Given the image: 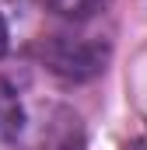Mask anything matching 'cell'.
<instances>
[{
    "label": "cell",
    "instance_id": "1",
    "mask_svg": "<svg viewBox=\"0 0 147 150\" xmlns=\"http://www.w3.org/2000/svg\"><path fill=\"white\" fill-rule=\"evenodd\" d=\"M39 56L46 63V70L67 84H84L91 77H98L109 63V45L98 42L91 35H74V32H63V35H49L42 45H39Z\"/></svg>",
    "mask_w": 147,
    "mask_h": 150
},
{
    "label": "cell",
    "instance_id": "2",
    "mask_svg": "<svg viewBox=\"0 0 147 150\" xmlns=\"http://www.w3.org/2000/svg\"><path fill=\"white\" fill-rule=\"evenodd\" d=\"M25 108H21V98H18V91L7 84V80H0V140H18L21 133H25Z\"/></svg>",
    "mask_w": 147,
    "mask_h": 150
},
{
    "label": "cell",
    "instance_id": "3",
    "mask_svg": "<svg viewBox=\"0 0 147 150\" xmlns=\"http://www.w3.org/2000/svg\"><path fill=\"white\" fill-rule=\"evenodd\" d=\"M109 0H46V7L67 21H88L91 14H98Z\"/></svg>",
    "mask_w": 147,
    "mask_h": 150
},
{
    "label": "cell",
    "instance_id": "4",
    "mask_svg": "<svg viewBox=\"0 0 147 150\" xmlns=\"http://www.w3.org/2000/svg\"><path fill=\"white\" fill-rule=\"evenodd\" d=\"M7 52V25H4V18H0V56Z\"/></svg>",
    "mask_w": 147,
    "mask_h": 150
},
{
    "label": "cell",
    "instance_id": "5",
    "mask_svg": "<svg viewBox=\"0 0 147 150\" xmlns=\"http://www.w3.org/2000/svg\"><path fill=\"white\" fill-rule=\"evenodd\" d=\"M126 150H147V136H144V140H137L133 147H126Z\"/></svg>",
    "mask_w": 147,
    "mask_h": 150
}]
</instances>
